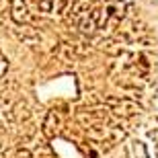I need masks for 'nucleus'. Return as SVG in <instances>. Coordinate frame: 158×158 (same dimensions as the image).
I'll return each mask as SVG.
<instances>
[]
</instances>
